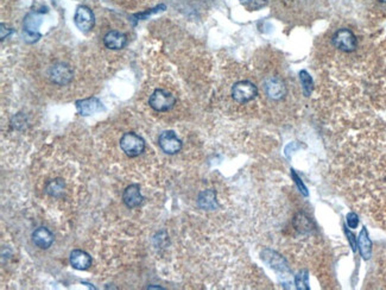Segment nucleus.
<instances>
[{"label": "nucleus", "instance_id": "1", "mask_svg": "<svg viewBox=\"0 0 386 290\" xmlns=\"http://www.w3.org/2000/svg\"><path fill=\"white\" fill-rule=\"evenodd\" d=\"M120 149L129 157H137L145 150V140L135 132H127L121 137Z\"/></svg>", "mask_w": 386, "mask_h": 290}, {"label": "nucleus", "instance_id": "2", "mask_svg": "<svg viewBox=\"0 0 386 290\" xmlns=\"http://www.w3.org/2000/svg\"><path fill=\"white\" fill-rule=\"evenodd\" d=\"M176 97L165 90H154L149 99V105L156 112H168L175 106Z\"/></svg>", "mask_w": 386, "mask_h": 290}, {"label": "nucleus", "instance_id": "3", "mask_svg": "<svg viewBox=\"0 0 386 290\" xmlns=\"http://www.w3.org/2000/svg\"><path fill=\"white\" fill-rule=\"evenodd\" d=\"M258 96V88L251 81L242 80L234 84L232 87V97L236 102L246 103L256 99Z\"/></svg>", "mask_w": 386, "mask_h": 290}, {"label": "nucleus", "instance_id": "4", "mask_svg": "<svg viewBox=\"0 0 386 290\" xmlns=\"http://www.w3.org/2000/svg\"><path fill=\"white\" fill-rule=\"evenodd\" d=\"M333 45L343 53H352L358 47L357 37L349 29H340L333 35Z\"/></svg>", "mask_w": 386, "mask_h": 290}, {"label": "nucleus", "instance_id": "5", "mask_svg": "<svg viewBox=\"0 0 386 290\" xmlns=\"http://www.w3.org/2000/svg\"><path fill=\"white\" fill-rule=\"evenodd\" d=\"M74 22L80 31L88 32L95 25V17H94V13L89 7L81 5L75 11Z\"/></svg>", "mask_w": 386, "mask_h": 290}, {"label": "nucleus", "instance_id": "6", "mask_svg": "<svg viewBox=\"0 0 386 290\" xmlns=\"http://www.w3.org/2000/svg\"><path fill=\"white\" fill-rule=\"evenodd\" d=\"M158 144H159L160 149L168 155L177 154L182 149V140L171 130L164 131V132L159 134Z\"/></svg>", "mask_w": 386, "mask_h": 290}, {"label": "nucleus", "instance_id": "7", "mask_svg": "<svg viewBox=\"0 0 386 290\" xmlns=\"http://www.w3.org/2000/svg\"><path fill=\"white\" fill-rule=\"evenodd\" d=\"M49 76L54 84L59 85V86H66V85L71 84L74 72H73L72 67L66 63H56L50 68Z\"/></svg>", "mask_w": 386, "mask_h": 290}, {"label": "nucleus", "instance_id": "8", "mask_svg": "<svg viewBox=\"0 0 386 290\" xmlns=\"http://www.w3.org/2000/svg\"><path fill=\"white\" fill-rule=\"evenodd\" d=\"M264 91L270 99L278 101V100L283 99L287 94V86L282 79L272 76V78L267 79L264 84Z\"/></svg>", "mask_w": 386, "mask_h": 290}, {"label": "nucleus", "instance_id": "9", "mask_svg": "<svg viewBox=\"0 0 386 290\" xmlns=\"http://www.w3.org/2000/svg\"><path fill=\"white\" fill-rule=\"evenodd\" d=\"M260 256L261 259H263L266 264H269L270 268L273 269V270L279 271V273L290 274V268H289L287 261H285L284 257H282L278 252L270 249H265L261 252Z\"/></svg>", "mask_w": 386, "mask_h": 290}, {"label": "nucleus", "instance_id": "10", "mask_svg": "<svg viewBox=\"0 0 386 290\" xmlns=\"http://www.w3.org/2000/svg\"><path fill=\"white\" fill-rule=\"evenodd\" d=\"M75 106H77V113L80 115H83V117H88V115L95 114V113L105 111V106L103 103L100 101L98 97H88V99H83V100H77L75 102Z\"/></svg>", "mask_w": 386, "mask_h": 290}, {"label": "nucleus", "instance_id": "11", "mask_svg": "<svg viewBox=\"0 0 386 290\" xmlns=\"http://www.w3.org/2000/svg\"><path fill=\"white\" fill-rule=\"evenodd\" d=\"M144 201V196L141 193L139 185H130L123 193V202L129 208H136L141 206Z\"/></svg>", "mask_w": 386, "mask_h": 290}, {"label": "nucleus", "instance_id": "12", "mask_svg": "<svg viewBox=\"0 0 386 290\" xmlns=\"http://www.w3.org/2000/svg\"><path fill=\"white\" fill-rule=\"evenodd\" d=\"M32 242L39 249L47 250L53 245L54 234L47 227H38L33 231Z\"/></svg>", "mask_w": 386, "mask_h": 290}, {"label": "nucleus", "instance_id": "13", "mask_svg": "<svg viewBox=\"0 0 386 290\" xmlns=\"http://www.w3.org/2000/svg\"><path fill=\"white\" fill-rule=\"evenodd\" d=\"M103 44L112 50H120L127 44V37L119 31H108L103 37Z\"/></svg>", "mask_w": 386, "mask_h": 290}, {"label": "nucleus", "instance_id": "14", "mask_svg": "<svg viewBox=\"0 0 386 290\" xmlns=\"http://www.w3.org/2000/svg\"><path fill=\"white\" fill-rule=\"evenodd\" d=\"M71 264L77 270H87L92 265V257L89 253L82 250H74L71 253Z\"/></svg>", "mask_w": 386, "mask_h": 290}, {"label": "nucleus", "instance_id": "15", "mask_svg": "<svg viewBox=\"0 0 386 290\" xmlns=\"http://www.w3.org/2000/svg\"><path fill=\"white\" fill-rule=\"evenodd\" d=\"M197 203L201 207L202 209L207 210H213L218 207L217 202V193L212 189H207L199 194V199H197Z\"/></svg>", "mask_w": 386, "mask_h": 290}, {"label": "nucleus", "instance_id": "16", "mask_svg": "<svg viewBox=\"0 0 386 290\" xmlns=\"http://www.w3.org/2000/svg\"><path fill=\"white\" fill-rule=\"evenodd\" d=\"M358 245H359L361 257L366 261L370 259L371 253H372V243H371L369 233H367V230L365 227L361 230L359 238H358Z\"/></svg>", "mask_w": 386, "mask_h": 290}, {"label": "nucleus", "instance_id": "17", "mask_svg": "<svg viewBox=\"0 0 386 290\" xmlns=\"http://www.w3.org/2000/svg\"><path fill=\"white\" fill-rule=\"evenodd\" d=\"M42 24V17L38 13H29L24 20V31L37 32V29Z\"/></svg>", "mask_w": 386, "mask_h": 290}, {"label": "nucleus", "instance_id": "18", "mask_svg": "<svg viewBox=\"0 0 386 290\" xmlns=\"http://www.w3.org/2000/svg\"><path fill=\"white\" fill-rule=\"evenodd\" d=\"M63 189H65V182L61 179H55L47 183L45 192H47V194L51 195V196L57 197L63 193Z\"/></svg>", "mask_w": 386, "mask_h": 290}, {"label": "nucleus", "instance_id": "19", "mask_svg": "<svg viewBox=\"0 0 386 290\" xmlns=\"http://www.w3.org/2000/svg\"><path fill=\"white\" fill-rule=\"evenodd\" d=\"M300 80L302 84L303 92L307 97H309L312 92V87H314V82H312L311 76L307 70H301L300 72Z\"/></svg>", "mask_w": 386, "mask_h": 290}, {"label": "nucleus", "instance_id": "20", "mask_svg": "<svg viewBox=\"0 0 386 290\" xmlns=\"http://www.w3.org/2000/svg\"><path fill=\"white\" fill-rule=\"evenodd\" d=\"M309 276L308 271L301 270L299 274L295 276V285L299 290H309Z\"/></svg>", "mask_w": 386, "mask_h": 290}, {"label": "nucleus", "instance_id": "21", "mask_svg": "<svg viewBox=\"0 0 386 290\" xmlns=\"http://www.w3.org/2000/svg\"><path fill=\"white\" fill-rule=\"evenodd\" d=\"M295 222H296L297 230H300L301 232H307L311 230V222H310L308 216H306L305 214L297 215Z\"/></svg>", "mask_w": 386, "mask_h": 290}, {"label": "nucleus", "instance_id": "22", "mask_svg": "<svg viewBox=\"0 0 386 290\" xmlns=\"http://www.w3.org/2000/svg\"><path fill=\"white\" fill-rule=\"evenodd\" d=\"M11 124H12V127H13V129L23 130L27 124L25 114H23V113H18V114H16L13 118H12Z\"/></svg>", "mask_w": 386, "mask_h": 290}, {"label": "nucleus", "instance_id": "23", "mask_svg": "<svg viewBox=\"0 0 386 290\" xmlns=\"http://www.w3.org/2000/svg\"><path fill=\"white\" fill-rule=\"evenodd\" d=\"M291 176H293L294 181H295V183H296V185H297V187H299L301 193H302L303 195H305V196H308V195H309L308 189H307V187L305 186V183L302 182V180H301V179L299 178V175H297V173L295 172L294 169H291Z\"/></svg>", "mask_w": 386, "mask_h": 290}, {"label": "nucleus", "instance_id": "24", "mask_svg": "<svg viewBox=\"0 0 386 290\" xmlns=\"http://www.w3.org/2000/svg\"><path fill=\"white\" fill-rule=\"evenodd\" d=\"M346 222H347V226L349 228H357L358 225H359V218H358V215L355 214V213L351 212L346 216Z\"/></svg>", "mask_w": 386, "mask_h": 290}, {"label": "nucleus", "instance_id": "25", "mask_svg": "<svg viewBox=\"0 0 386 290\" xmlns=\"http://www.w3.org/2000/svg\"><path fill=\"white\" fill-rule=\"evenodd\" d=\"M302 144H300V143H290V144H289L288 146H287V148H285V150H284V154H285V156H287L288 158H289V160H290V158H291V154H293V152L294 151H296V150H299V149L300 148H302Z\"/></svg>", "mask_w": 386, "mask_h": 290}, {"label": "nucleus", "instance_id": "26", "mask_svg": "<svg viewBox=\"0 0 386 290\" xmlns=\"http://www.w3.org/2000/svg\"><path fill=\"white\" fill-rule=\"evenodd\" d=\"M41 38V35L38 32H26L24 31V41L26 43H33V42H37Z\"/></svg>", "mask_w": 386, "mask_h": 290}, {"label": "nucleus", "instance_id": "27", "mask_svg": "<svg viewBox=\"0 0 386 290\" xmlns=\"http://www.w3.org/2000/svg\"><path fill=\"white\" fill-rule=\"evenodd\" d=\"M164 10H165V5H159V6H156V7H154V8H151V11H147V12H144V13L137 14L136 17H138V18H145L147 16H150V14L157 13V12L164 11Z\"/></svg>", "mask_w": 386, "mask_h": 290}, {"label": "nucleus", "instance_id": "28", "mask_svg": "<svg viewBox=\"0 0 386 290\" xmlns=\"http://www.w3.org/2000/svg\"><path fill=\"white\" fill-rule=\"evenodd\" d=\"M0 27H1V35H0V38H1V41H4L5 38H7L8 36L11 35L12 30L8 29L7 26H5V24H1Z\"/></svg>", "mask_w": 386, "mask_h": 290}, {"label": "nucleus", "instance_id": "29", "mask_svg": "<svg viewBox=\"0 0 386 290\" xmlns=\"http://www.w3.org/2000/svg\"><path fill=\"white\" fill-rule=\"evenodd\" d=\"M345 232H346V234H347V237H348V240H349V243H351L352 250H353V251H355V250H357V243H355L354 236H353V234L351 233V232L348 231V228H346Z\"/></svg>", "mask_w": 386, "mask_h": 290}, {"label": "nucleus", "instance_id": "30", "mask_svg": "<svg viewBox=\"0 0 386 290\" xmlns=\"http://www.w3.org/2000/svg\"><path fill=\"white\" fill-rule=\"evenodd\" d=\"M149 289H163L160 287H149Z\"/></svg>", "mask_w": 386, "mask_h": 290}, {"label": "nucleus", "instance_id": "31", "mask_svg": "<svg viewBox=\"0 0 386 290\" xmlns=\"http://www.w3.org/2000/svg\"><path fill=\"white\" fill-rule=\"evenodd\" d=\"M239 1L242 2V4H246V2H248V1H250V0H239Z\"/></svg>", "mask_w": 386, "mask_h": 290}, {"label": "nucleus", "instance_id": "32", "mask_svg": "<svg viewBox=\"0 0 386 290\" xmlns=\"http://www.w3.org/2000/svg\"><path fill=\"white\" fill-rule=\"evenodd\" d=\"M379 1H382V2H385V4H386V0H379Z\"/></svg>", "mask_w": 386, "mask_h": 290}]
</instances>
